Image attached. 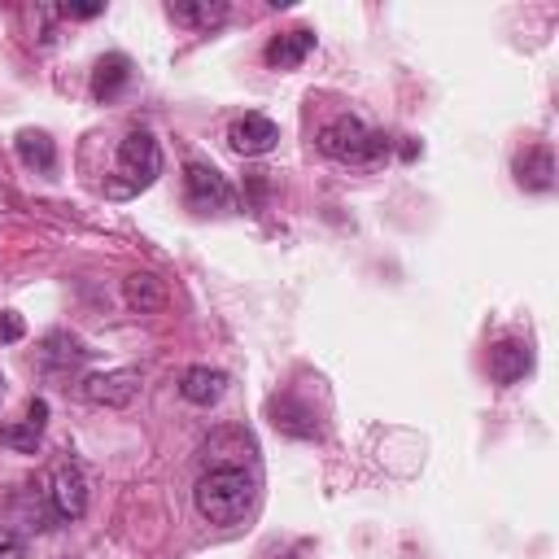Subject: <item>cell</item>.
<instances>
[{"mask_svg":"<svg viewBox=\"0 0 559 559\" xmlns=\"http://www.w3.org/2000/svg\"><path fill=\"white\" fill-rule=\"evenodd\" d=\"M253 498H258V480L240 463H214L210 472L197 476V489H192V502L210 524L245 520L253 511Z\"/></svg>","mask_w":559,"mask_h":559,"instance_id":"1","label":"cell"},{"mask_svg":"<svg viewBox=\"0 0 559 559\" xmlns=\"http://www.w3.org/2000/svg\"><path fill=\"white\" fill-rule=\"evenodd\" d=\"M319 153L332 162H345V166H376L389 157V135L371 131L354 114H341L319 131Z\"/></svg>","mask_w":559,"mask_h":559,"instance_id":"2","label":"cell"},{"mask_svg":"<svg viewBox=\"0 0 559 559\" xmlns=\"http://www.w3.org/2000/svg\"><path fill=\"white\" fill-rule=\"evenodd\" d=\"M114 183H109V197H135L144 192L157 175H162V148L148 131H127L118 140V157H114Z\"/></svg>","mask_w":559,"mask_h":559,"instance_id":"3","label":"cell"},{"mask_svg":"<svg viewBox=\"0 0 559 559\" xmlns=\"http://www.w3.org/2000/svg\"><path fill=\"white\" fill-rule=\"evenodd\" d=\"M183 201L197 214H218V210H231L236 192L223 179V170H214L210 162H188L183 166Z\"/></svg>","mask_w":559,"mask_h":559,"instance_id":"4","label":"cell"},{"mask_svg":"<svg viewBox=\"0 0 559 559\" xmlns=\"http://www.w3.org/2000/svg\"><path fill=\"white\" fill-rule=\"evenodd\" d=\"M79 393L96 406H127L135 393H140V371L131 367H118V371H96L79 384Z\"/></svg>","mask_w":559,"mask_h":559,"instance_id":"5","label":"cell"},{"mask_svg":"<svg viewBox=\"0 0 559 559\" xmlns=\"http://www.w3.org/2000/svg\"><path fill=\"white\" fill-rule=\"evenodd\" d=\"M48 502H52V515L57 520H83V511H87V480H83V472L74 463H61L52 472Z\"/></svg>","mask_w":559,"mask_h":559,"instance_id":"6","label":"cell"},{"mask_svg":"<svg viewBox=\"0 0 559 559\" xmlns=\"http://www.w3.org/2000/svg\"><path fill=\"white\" fill-rule=\"evenodd\" d=\"M275 140H280V127H275L266 114H245V118H236V122L227 127V144H231L240 157H262V153L275 148Z\"/></svg>","mask_w":559,"mask_h":559,"instance_id":"7","label":"cell"},{"mask_svg":"<svg viewBox=\"0 0 559 559\" xmlns=\"http://www.w3.org/2000/svg\"><path fill=\"white\" fill-rule=\"evenodd\" d=\"M310 52H314V31H310V26H293V31H280V35L266 39L262 61H266L271 70H297Z\"/></svg>","mask_w":559,"mask_h":559,"instance_id":"8","label":"cell"},{"mask_svg":"<svg viewBox=\"0 0 559 559\" xmlns=\"http://www.w3.org/2000/svg\"><path fill=\"white\" fill-rule=\"evenodd\" d=\"M44 428H48V402L35 397V402L26 406V419H22V424L0 428V445H9V450H17V454H35L39 441H44Z\"/></svg>","mask_w":559,"mask_h":559,"instance_id":"9","label":"cell"},{"mask_svg":"<svg viewBox=\"0 0 559 559\" xmlns=\"http://www.w3.org/2000/svg\"><path fill=\"white\" fill-rule=\"evenodd\" d=\"M528 367H533V354H528V345L515 341V336H507V341H498V345L489 349V376H493L498 384H515Z\"/></svg>","mask_w":559,"mask_h":559,"instance_id":"10","label":"cell"},{"mask_svg":"<svg viewBox=\"0 0 559 559\" xmlns=\"http://www.w3.org/2000/svg\"><path fill=\"white\" fill-rule=\"evenodd\" d=\"M179 393L192 406H214L227 393V371H218V367H188L183 380H179Z\"/></svg>","mask_w":559,"mask_h":559,"instance_id":"11","label":"cell"},{"mask_svg":"<svg viewBox=\"0 0 559 559\" xmlns=\"http://www.w3.org/2000/svg\"><path fill=\"white\" fill-rule=\"evenodd\" d=\"M515 183H520L524 192H546V188L555 183V157H550V148H542V144L524 148V153L515 157Z\"/></svg>","mask_w":559,"mask_h":559,"instance_id":"12","label":"cell"},{"mask_svg":"<svg viewBox=\"0 0 559 559\" xmlns=\"http://www.w3.org/2000/svg\"><path fill=\"white\" fill-rule=\"evenodd\" d=\"M127 83H131V61H127L122 52H105V57L96 61V70H92V96H96V100H109V96H118Z\"/></svg>","mask_w":559,"mask_h":559,"instance_id":"13","label":"cell"},{"mask_svg":"<svg viewBox=\"0 0 559 559\" xmlns=\"http://www.w3.org/2000/svg\"><path fill=\"white\" fill-rule=\"evenodd\" d=\"M122 297H127V306H131V310H140V314H153V310H162V306H166V288H162V280H157V275H148V271L127 275Z\"/></svg>","mask_w":559,"mask_h":559,"instance_id":"14","label":"cell"},{"mask_svg":"<svg viewBox=\"0 0 559 559\" xmlns=\"http://www.w3.org/2000/svg\"><path fill=\"white\" fill-rule=\"evenodd\" d=\"M83 358H87V349H83L74 336H66V332L48 336L44 349H39V367H44V371H70V367H79Z\"/></svg>","mask_w":559,"mask_h":559,"instance_id":"15","label":"cell"},{"mask_svg":"<svg viewBox=\"0 0 559 559\" xmlns=\"http://www.w3.org/2000/svg\"><path fill=\"white\" fill-rule=\"evenodd\" d=\"M271 424H275L280 432H288V437H314V432H319L310 406H297L293 397H275V402H271Z\"/></svg>","mask_w":559,"mask_h":559,"instance_id":"16","label":"cell"},{"mask_svg":"<svg viewBox=\"0 0 559 559\" xmlns=\"http://www.w3.org/2000/svg\"><path fill=\"white\" fill-rule=\"evenodd\" d=\"M170 17L197 31H214L227 22V4L223 0H197V4H170Z\"/></svg>","mask_w":559,"mask_h":559,"instance_id":"17","label":"cell"},{"mask_svg":"<svg viewBox=\"0 0 559 559\" xmlns=\"http://www.w3.org/2000/svg\"><path fill=\"white\" fill-rule=\"evenodd\" d=\"M17 157H22L26 166L44 170V175L57 166V148H52V140H48L44 131H22V135H17Z\"/></svg>","mask_w":559,"mask_h":559,"instance_id":"18","label":"cell"},{"mask_svg":"<svg viewBox=\"0 0 559 559\" xmlns=\"http://www.w3.org/2000/svg\"><path fill=\"white\" fill-rule=\"evenodd\" d=\"M22 555H26V542L9 524H0V559H22Z\"/></svg>","mask_w":559,"mask_h":559,"instance_id":"19","label":"cell"},{"mask_svg":"<svg viewBox=\"0 0 559 559\" xmlns=\"http://www.w3.org/2000/svg\"><path fill=\"white\" fill-rule=\"evenodd\" d=\"M22 332H26L22 328V314L17 310H4L0 314V341H22Z\"/></svg>","mask_w":559,"mask_h":559,"instance_id":"20","label":"cell"},{"mask_svg":"<svg viewBox=\"0 0 559 559\" xmlns=\"http://www.w3.org/2000/svg\"><path fill=\"white\" fill-rule=\"evenodd\" d=\"M100 13V4H66V9H57V17H96Z\"/></svg>","mask_w":559,"mask_h":559,"instance_id":"21","label":"cell"},{"mask_svg":"<svg viewBox=\"0 0 559 559\" xmlns=\"http://www.w3.org/2000/svg\"><path fill=\"white\" fill-rule=\"evenodd\" d=\"M0 402H4V376H0Z\"/></svg>","mask_w":559,"mask_h":559,"instance_id":"22","label":"cell"}]
</instances>
